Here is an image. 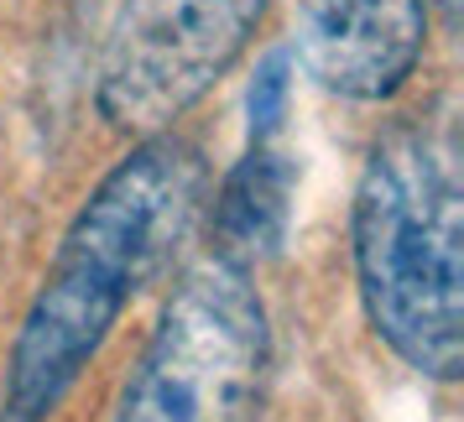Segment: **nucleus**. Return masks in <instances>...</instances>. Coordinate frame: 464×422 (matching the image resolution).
Listing matches in <instances>:
<instances>
[{
    "label": "nucleus",
    "instance_id": "1",
    "mask_svg": "<svg viewBox=\"0 0 464 422\" xmlns=\"http://www.w3.org/2000/svg\"><path fill=\"white\" fill-rule=\"evenodd\" d=\"M204 157L188 141L147 136L73 214L43 287L11 344L0 422H47L100 355L126 302L168 272L204 209Z\"/></svg>",
    "mask_w": 464,
    "mask_h": 422
},
{
    "label": "nucleus",
    "instance_id": "2",
    "mask_svg": "<svg viewBox=\"0 0 464 422\" xmlns=\"http://www.w3.org/2000/svg\"><path fill=\"white\" fill-rule=\"evenodd\" d=\"M355 276L376 339L428 380L464 365V188L454 147L392 130L355 188Z\"/></svg>",
    "mask_w": 464,
    "mask_h": 422
},
{
    "label": "nucleus",
    "instance_id": "3",
    "mask_svg": "<svg viewBox=\"0 0 464 422\" xmlns=\"http://www.w3.org/2000/svg\"><path fill=\"white\" fill-rule=\"evenodd\" d=\"M272 329L251 272L204 255L157 318L115 422H261Z\"/></svg>",
    "mask_w": 464,
    "mask_h": 422
},
{
    "label": "nucleus",
    "instance_id": "4",
    "mask_svg": "<svg viewBox=\"0 0 464 422\" xmlns=\"http://www.w3.org/2000/svg\"><path fill=\"white\" fill-rule=\"evenodd\" d=\"M266 0H121L100 63V115L162 136L209 94L261 26Z\"/></svg>",
    "mask_w": 464,
    "mask_h": 422
},
{
    "label": "nucleus",
    "instance_id": "5",
    "mask_svg": "<svg viewBox=\"0 0 464 422\" xmlns=\"http://www.w3.org/2000/svg\"><path fill=\"white\" fill-rule=\"evenodd\" d=\"M428 0H308L297 53L324 89L344 100H386L418 68Z\"/></svg>",
    "mask_w": 464,
    "mask_h": 422
},
{
    "label": "nucleus",
    "instance_id": "6",
    "mask_svg": "<svg viewBox=\"0 0 464 422\" xmlns=\"http://www.w3.org/2000/svg\"><path fill=\"white\" fill-rule=\"evenodd\" d=\"M293 193H297V162L282 147V136H251L246 157L235 162L225 188L214 198V251L240 272L272 261L287 245L293 225Z\"/></svg>",
    "mask_w": 464,
    "mask_h": 422
},
{
    "label": "nucleus",
    "instance_id": "7",
    "mask_svg": "<svg viewBox=\"0 0 464 422\" xmlns=\"http://www.w3.org/2000/svg\"><path fill=\"white\" fill-rule=\"evenodd\" d=\"M287 94H293V79H287V58L276 53V58L261 63V73L251 84V136H282Z\"/></svg>",
    "mask_w": 464,
    "mask_h": 422
},
{
    "label": "nucleus",
    "instance_id": "8",
    "mask_svg": "<svg viewBox=\"0 0 464 422\" xmlns=\"http://www.w3.org/2000/svg\"><path fill=\"white\" fill-rule=\"evenodd\" d=\"M439 5H443V16H449V26L459 22V0H439Z\"/></svg>",
    "mask_w": 464,
    "mask_h": 422
}]
</instances>
